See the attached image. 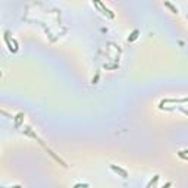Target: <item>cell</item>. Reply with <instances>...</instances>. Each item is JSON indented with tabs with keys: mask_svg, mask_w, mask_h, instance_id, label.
Masks as SVG:
<instances>
[{
	"mask_svg": "<svg viewBox=\"0 0 188 188\" xmlns=\"http://www.w3.org/2000/svg\"><path fill=\"white\" fill-rule=\"evenodd\" d=\"M94 5H96L97 7H100V9H102V10H103V13H104V15H107L109 18H113V13H112V12H110V10H109V9H107V7H106V6L103 5V3H97V2H96Z\"/></svg>",
	"mask_w": 188,
	"mask_h": 188,
	"instance_id": "1",
	"label": "cell"
},
{
	"mask_svg": "<svg viewBox=\"0 0 188 188\" xmlns=\"http://www.w3.org/2000/svg\"><path fill=\"white\" fill-rule=\"evenodd\" d=\"M112 169H113L115 172H118V173H121V175H122V178H128L127 170H123V169H121V168H118V166H115V165H112Z\"/></svg>",
	"mask_w": 188,
	"mask_h": 188,
	"instance_id": "2",
	"label": "cell"
},
{
	"mask_svg": "<svg viewBox=\"0 0 188 188\" xmlns=\"http://www.w3.org/2000/svg\"><path fill=\"white\" fill-rule=\"evenodd\" d=\"M138 34H140L138 30H134V31L131 32V35L128 37V41H134V40H137V38H138Z\"/></svg>",
	"mask_w": 188,
	"mask_h": 188,
	"instance_id": "3",
	"label": "cell"
},
{
	"mask_svg": "<svg viewBox=\"0 0 188 188\" xmlns=\"http://www.w3.org/2000/svg\"><path fill=\"white\" fill-rule=\"evenodd\" d=\"M165 5H166V6H168V7H169V9H170V10L173 12V13H178V9L175 7V6H173L172 3H169V2H165Z\"/></svg>",
	"mask_w": 188,
	"mask_h": 188,
	"instance_id": "4",
	"label": "cell"
},
{
	"mask_svg": "<svg viewBox=\"0 0 188 188\" xmlns=\"http://www.w3.org/2000/svg\"><path fill=\"white\" fill-rule=\"evenodd\" d=\"M73 188H88V185H87V184H77Z\"/></svg>",
	"mask_w": 188,
	"mask_h": 188,
	"instance_id": "5",
	"label": "cell"
},
{
	"mask_svg": "<svg viewBox=\"0 0 188 188\" xmlns=\"http://www.w3.org/2000/svg\"><path fill=\"white\" fill-rule=\"evenodd\" d=\"M185 153H187V150H182V152H179V156H181L182 159H187V154H185Z\"/></svg>",
	"mask_w": 188,
	"mask_h": 188,
	"instance_id": "6",
	"label": "cell"
}]
</instances>
